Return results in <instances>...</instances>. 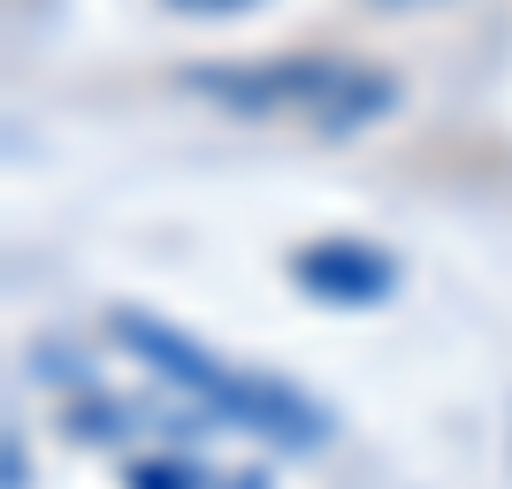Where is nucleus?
<instances>
[{"label": "nucleus", "instance_id": "1", "mask_svg": "<svg viewBox=\"0 0 512 489\" xmlns=\"http://www.w3.org/2000/svg\"><path fill=\"white\" fill-rule=\"evenodd\" d=\"M184 85L245 123H299L321 138H352L398 107V77L360 54H253V62L184 69Z\"/></svg>", "mask_w": 512, "mask_h": 489}, {"label": "nucleus", "instance_id": "2", "mask_svg": "<svg viewBox=\"0 0 512 489\" xmlns=\"http://www.w3.org/2000/svg\"><path fill=\"white\" fill-rule=\"evenodd\" d=\"M115 329V344H123L138 367H153L169 390H184V398L199 405V413H214L222 428H245V436H268V444L283 451H314L329 444V413H321L306 390H291L283 375H253V367L222 360V352H207L199 337H184V329H169V321L153 314H115L107 321Z\"/></svg>", "mask_w": 512, "mask_h": 489}, {"label": "nucleus", "instance_id": "3", "mask_svg": "<svg viewBox=\"0 0 512 489\" xmlns=\"http://www.w3.org/2000/svg\"><path fill=\"white\" fill-rule=\"evenodd\" d=\"M291 283L314 306H375V298L398 291V260L367 237H314L291 253Z\"/></svg>", "mask_w": 512, "mask_h": 489}, {"label": "nucleus", "instance_id": "4", "mask_svg": "<svg viewBox=\"0 0 512 489\" xmlns=\"http://www.w3.org/2000/svg\"><path fill=\"white\" fill-rule=\"evenodd\" d=\"M123 489H214V482L192 467V459H130Z\"/></svg>", "mask_w": 512, "mask_h": 489}, {"label": "nucleus", "instance_id": "5", "mask_svg": "<svg viewBox=\"0 0 512 489\" xmlns=\"http://www.w3.org/2000/svg\"><path fill=\"white\" fill-rule=\"evenodd\" d=\"M176 16H237V8H253V0H161Z\"/></svg>", "mask_w": 512, "mask_h": 489}, {"label": "nucleus", "instance_id": "6", "mask_svg": "<svg viewBox=\"0 0 512 489\" xmlns=\"http://www.w3.org/2000/svg\"><path fill=\"white\" fill-rule=\"evenodd\" d=\"M390 8H398V0H390Z\"/></svg>", "mask_w": 512, "mask_h": 489}]
</instances>
